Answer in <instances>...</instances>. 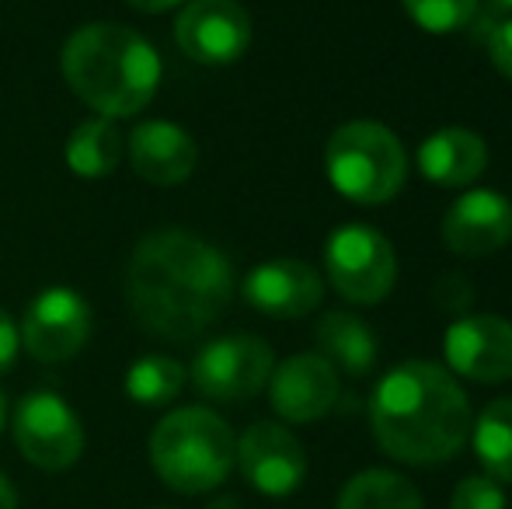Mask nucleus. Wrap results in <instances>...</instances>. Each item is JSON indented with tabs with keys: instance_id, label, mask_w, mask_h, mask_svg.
<instances>
[{
	"instance_id": "5701e85b",
	"label": "nucleus",
	"mask_w": 512,
	"mask_h": 509,
	"mask_svg": "<svg viewBox=\"0 0 512 509\" xmlns=\"http://www.w3.org/2000/svg\"><path fill=\"white\" fill-rule=\"evenodd\" d=\"M408 11V18L415 21L422 32L432 35H450L460 32L464 25H471V18L478 14V0H401Z\"/></svg>"
},
{
	"instance_id": "20e7f679",
	"label": "nucleus",
	"mask_w": 512,
	"mask_h": 509,
	"mask_svg": "<svg viewBox=\"0 0 512 509\" xmlns=\"http://www.w3.org/2000/svg\"><path fill=\"white\" fill-rule=\"evenodd\" d=\"M234 429L199 405L168 412L150 433V461L161 482L182 496L213 492L234 468Z\"/></svg>"
},
{
	"instance_id": "39448f33",
	"label": "nucleus",
	"mask_w": 512,
	"mask_h": 509,
	"mask_svg": "<svg viewBox=\"0 0 512 509\" xmlns=\"http://www.w3.org/2000/svg\"><path fill=\"white\" fill-rule=\"evenodd\" d=\"M324 171L345 199L359 206L391 203L408 178L401 140L380 123H345L324 147Z\"/></svg>"
},
{
	"instance_id": "4be33fe9",
	"label": "nucleus",
	"mask_w": 512,
	"mask_h": 509,
	"mask_svg": "<svg viewBox=\"0 0 512 509\" xmlns=\"http://www.w3.org/2000/svg\"><path fill=\"white\" fill-rule=\"evenodd\" d=\"M185 381V367L171 356H140V360L129 367L126 374V394L136 401V405H147V408H157V405H168L182 394Z\"/></svg>"
},
{
	"instance_id": "bb28decb",
	"label": "nucleus",
	"mask_w": 512,
	"mask_h": 509,
	"mask_svg": "<svg viewBox=\"0 0 512 509\" xmlns=\"http://www.w3.org/2000/svg\"><path fill=\"white\" fill-rule=\"evenodd\" d=\"M18 349H21V332H18V325L11 321V314L0 307V374H7V370L14 367V360H18Z\"/></svg>"
},
{
	"instance_id": "7ed1b4c3",
	"label": "nucleus",
	"mask_w": 512,
	"mask_h": 509,
	"mask_svg": "<svg viewBox=\"0 0 512 509\" xmlns=\"http://www.w3.org/2000/svg\"><path fill=\"white\" fill-rule=\"evenodd\" d=\"M70 91L102 119H129L154 102L161 56L136 28L91 21L67 39L60 56Z\"/></svg>"
},
{
	"instance_id": "f3484780",
	"label": "nucleus",
	"mask_w": 512,
	"mask_h": 509,
	"mask_svg": "<svg viewBox=\"0 0 512 509\" xmlns=\"http://www.w3.org/2000/svg\"><path fill=\"white\" fill-rule=\"evenodd\" d=\"M488 164V147L474 129L450 126L432 133L418 150V168L429 182L446 185V189H460L471 185L474 178L485 171Z\"/></svg>"
},
{
	"instance_id": "f03ea898",
	"label": "nucleus",
	"mask_w": 512,
	"mask_h": 509,
	"mask_svg": "<svg viewBox=\"0 0 512 509\" xmlns=\"http://www.w3.org/2000/svg\"><path fill=\"white\" fill-rule=\"evenodd\" d=\"M370 422L380 450L401 464H443L467 443L471 401L443 367L408 360L377 384Z\"/></svg>"
},
{
	"instance_id": "412c9836",
	"label": "nucleus",
	"mask_w": 512,
	"mask_h": 509,
	"mask_svg": "<svg viewBox=\"0 0 512 509\" xmlns=\"http://www.w3.org/2000/svg\"><path fill=\"white\" fill-rule=\"evenodd\" d=\"M338 509H425L418 489L394 471L370 468L356 475L338 496Z\"/></svg>"
},
{
	"instance_id": "6ab92c4d",
	"label": "nucleus",
	"mask_w": 512,
	"mask_h": 509,
	"mask_svg": "<svg viewBox=\"0 0 512 509\" xmlns=\"http://www.w3.org/2000/svg\"><path fill=\"white\" fill-rule=\"evenodd\" d=\"M122 133L115 129L112 119H84L81 126L70 133L63 157H67L70 171L81 178H105L119 168L122 161Z\"/></svg>"
},
{
	"instance_id": "dca6fc26",
	"label": "nucleus",
	"mask_w": 512,
	"mask_h": 509,
	"mask_svg": "<svg viewBox=\"0 0 512 509\" xmlns=\"http://www.w3.org/2000/svg\"><path fill=\"white\" fill-rule=\"evenodd\" d=\"M129 164L150 185H182L196 171L199 147L189 136V129L168 119H147L129 133Z\"/></svg>"
},
{
	"instance_id": "cd10ccee",
	"label": "nucleus",
	"mask_w": 512,
	"mask_h": 509,
	"mask_svg": "<svg viewBox=\"0 0 512 509\" xmlns=\"http://www.w3.org/2000/svg\"><path fill=\"white\" fill-rule=\"evenodd\" d=\"M126 4L143 14H161V11H171V7L185 4V0H126Z\"/></svg>"
},
{
	"instance_id": "4468645a",
	"label": "nucleus",
	"mask_w": 512,
	"mask_h": 509,
	"mask_svg": "<svg viewBox=\"0 0 512 509\" xmlns=\"http://www.w3.org/2000/svg\"><path fill=\"white\" fill-rule=\"evenodd\" d=\"M512 238V203L495 189H471L446 210L443 241L464 258H485Z\"/></svg>"
},
{
	"instance_id": "7c9ffc66",
	"label": "nucleus",
	"mask_w": 512,
	"mask_h": 509,
	"mask_svg": "<svg viewBox=\"0 0 512 509\" xmlns=\"http://www.w3.org/2000/svg\"><path fill=\"white\" fill-rule=\"evenodd\" d=\"M4 419H7V398H4V391H0V429H4Z\"/></svg>"
},
{
	"instance_id": "ddd939ff",
	"label": "nucleus",
	"mask_w": 512,
	"mask_h": 509,
	"mask_svg": "<svg viewBox=\"0 0 512 509\" xmlns=\"http://www.w3.org/2000/svg\"><path fill=\"white\" fill-rule=\"evenodd\" d=\"M241 293L258 314H269V318H304V314L317 311V304H321L324 279L314 265L300 262V258H272V262L255 265L244 276Z\"/></svg>"
},
{
	"instance_id": "c756f323",
	"label": "nucleus",
	"mask_w": 512,
	"mask_h": 509,
	"mask_svg": "<svg viewBox=\"0 0 512 509\" xmlns=\"http://www.w3.org/2000/svg\"><path fill=\"white\" fill-rule=\"evenodd\" d=\"M499 14H512V0H488V14H485V25L495 21Z\"/></svg>"
},
{
	"instance_id": "1a4fd4ad",
	"label": "nucleus",
	"mask_w": 512,
	"mask_h": 509,
	"mask_svg": "<svg viewBox=\"0 0 512 509\" xmlns=\"http://www.w3.org/2000/svg\"><path fill=\"white\" fill-rule=\"evenodd\" d=\"M21 346L42 363H67L91 335V307L70 286H49L21 318Z\"/></svg>"
},
{
	"instance_id": "c85d7f7f",
	"label": "nucleus",
	"mask_w": 512,
	"mask_h": 509,
	"mask_svg": "<svg viewBox=\"0 0 512 509\" xmlns=\"http://www.w3.org/2000/svg\"><path fill=\"white\" fill-rule=\"evenodd\" d=\"M0 509H18V492L7 482V475H0Z\"/></svg>"
},
{
	"instance_id": "393cba45",
	"label": "nucleus",
	"mask_w": 512,
	"mask_h": 509,
	"mask_svg": "<svg viewBox=\"0 0 512 509\" xmlns=\"http://www.w3.org/2000/svg\"><path fill=\"white\" fill-rule=\"evenodd\" d=\"M485 46H488V60L495 63V70L512 81V18L488 21L485 25Z\"/></svg>"
},
{
	"instance_id": "6e6552de",
	"label": "nucleus",
	"mask_w": 512,
	"mask_h": 509,
	"mask_svg": "<svg viewBox=\"0 0 512 509\" xmlns=\"http://www.w3.org/2000/svg\"><path fill=\"white\" fill-rule=\"evenodd\" d=\"M14 443L35 468L67 471L84 454V426L60 394L32 391L14 408Z\"/></svg>"
},
{
	"instance_id": "9d476101",
	"label": "nucleus",
	"mask_w": 512,
	"mask_h": 509,
	"mask_svg": "<svg viewBox=\"0 0 512 509\" xmlns=\"http://www.w3.org/2000/svg\"><path fill=\"white\" fill-rule=\"evenodd\" d=\"M175 42L189 60L223 67L248 53L251 18L237 0H185L175 21Z\"/></svg>"
},
{
	"instance_id": "f257e3e1",
	"label": "nucleus",
	"mask_w": 512,
	"mask_h": 509,
	"mask_svg": "<svg viewBox=\"0 0 512 509\" xmlns=\"http://www.w3.org/2000/svg\"><path fill=\"white\" fill-rule=\"evenodd\" d=\"M234 297L227 255L192 231H154L136 245L126 300L136 325L168 342H189L220 321Z\"/></svg>"
},
{
	"instance_id": "0eeeda50",
	"label": "nucleus",
	"mask_w": 512,
	"mask_h": 509,
	"mask_svg": "<svg viewBox=\"0 0 512 509\" xmlns=\"http://www.w3.org/2000/svg\"><path fill=\"white\" fill-rule=\"evenodd\" d=\"M276 370L272 346L258 335H220L206 342L192 360V384L203 398L213 401H248L262 387H269V377Z\"/></svg>"
},
{
	"instance_id": "b1692460",
	"label": "nucleus",
	"mask_w": 512,
	"mask_h": 509,
	"mask_svg": "<svg viewBox=\"0 0 512 509\" xmlns=\"http://www.w3.org/2000/svg\"><path fill=\"white\" fill-rule=\"evenodd\" d=\"M450 509H506V492L492 478L471 475L453 489Z\"/></svg>"
},
{
	"instance_id": "2eb2a0df",
	"label": "nucleus",
	"mask_w": 512,
	"mask_h": 509,
	"mask_svg": "<svg viewBox=\"0 0 512 509\" xmlns=\"http://www.w3.org/2000/svg\"><path fill=\"white\" fill-rule=\"evenodd\" d=\"M269 398L286 422H317L338 401V370L321 353L290 356L272 370Z\"/></svg>"
},
{
	"instance_id": "aec40b11",
	"label": "nucleus",
	"mask_w": 512,
	"mask_h": 509,
	"mask_svg": "<svg viewBox=\"0 0 512 509\" xmlns=\"http://www.w3.org/2000/svg\"><path fill=\"white\" fill-rule=\"evenodd\" d=\"M474 454L492 482H512V398L492 401L478 415Z\"/></svg>"
},
{
	"instance_id": "f8f14e48",
	"label": "nucleus",
	"mask_w": 512,
	"mask_h": 509,
	"mask_svg": "<svg viewBox=\"0 0 512 509\" xmlns=\"http://www.w3.org/2000/svg\"><path fill=\"white\" fill-rule=\"evenodd\" d=\"M446 363L478 384H502L512 377V325L495 314L460 318L446 332Z\"/></svg>"
},
{
	"instance_id": "9b49d317",
	"label": "nucleus",
	"mask_w": 512,
	"mask_h": 509,
	"mask_svg": "<svg viewBox=\"0 0 512 509\" xmlns=\"http://www.w3.org/2000/svg\"><path fill=\"white\" fill-rule=\"evenodd\" d=\"M234 464H241V475L251 489L272 499L293 496L307 478L304 443L279 422H255L244 429V436L237 440Z\"/></svg>"
},
{
	"instance_id": "423d86ee",
	"label": "nucleus",
	"mask_w": 512,
	"mask_h": 509,
	"mask_svg": "<svg viewBox=\"0 0 512 509\" xmlns=\"http://www.w3.org/2000/svg\"><path fill=\"white\" fill-rule=\"evenodd\" d=\"M324 269L349 304H380L398 276L391 241L363 224L338 227L324 245Z\"/></svg>"
},
{
	"instance_id": "a878e982",
	"label": "nucleus",
	"mask_w": 512,
	"mask_h": 509,
	"mask_svg": "<svg viewBox=\"0 0 512 509\" xmlns=\"http://www.w3.org/2000/svg\"><path fill=\"white\" fill-rule=\"evenodd\" d=\"M432 297H436V304L443 311H467L474 300V286L467 279H460L457 272H446L436 283V290H432Z\"/></svg>"
},
{
	"instance_id": "a211bd4d",
	"label": "nucleus",
	"mask_w": 512,
	"mask_h": 509,
	"mask_svg": "<svg viewBox=\"0 0 512 509\" xmlns=\"http://www.w3.org/2000/svg\"><path fill=\"white\" fill-rule=\"evenodd\" d=\"M314 339L321 356L331 367L345 370L352 377H363L377 363V339H373L370 325L359 321L349 311H328L314 328Z\"/></svg>"
}]
</instances>
